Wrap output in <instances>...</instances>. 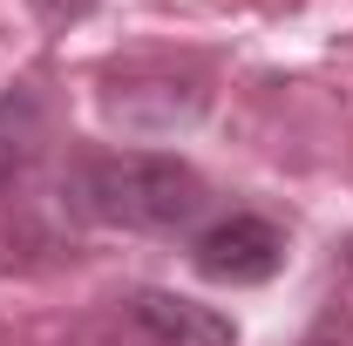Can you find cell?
<instances>
[{
  "instance_id": "52a82bcc",
  "label": "cell",
  "mask_w": 353,
  "mask_h": 346,
  "mask_svg": "<svg viewBox=\"0 0 353 346\" xmlns=\"http://www.w3.org/2000/svg\"><path fill=\"white\" fill-rule=\"evenodd\" d=\"M347 265H353V245H347Z\"/></svg>"
},
{
  "instance_id": "6da1fadb",
  "label": "cell",
  "mask_w": 353,
  "mask_h": 346,
  "mask_svg": "<svg viewBox=\"0 0 353 346\" xmlns=\"http://www.w3.org/2000/svg\"><path fill=\"white\" fill-rule=\"evenodd\" d=\"M68 204L88 224H116V231H143V238H176L190 231L197 211L211 204L204 176L183 156L163 150H102L68 170Z\"/></svg>"
},
{
  "instance_id": "5b68a950",
  "label": "cell",
  "mask_w": 353,
  "mask_h": 346,
  "mask_svg": "<svg viewBox=\"0 0 353 346\" xmlns=\"http://www.w3.org/2000/svg\"><path fill=\"white\" fill-rule=\"evenodd\" d=\"M28 7L41 14L48 28H68V21H82V14H88V7H95V0H28Z\"/></svg>"
},
{
  "instance_id": "8992f818",
  "label": "cell",
  "mask_w": 353,
  "mask_h": 346,
  "mask_svg": "<svg viewBox=\"0 0 353 346\" xmlns=\"http://www.w3.org/2000/svg\"><path fill=\"white\" fill-rule=\"evenodd\" d=\"M312 346H340V340H312Z\"/></svg>"
},
{
  "instance_id": "277c9868",
  "label": "cell",
  "mask_w": 353,
  "mask_h": 346,
  "mask_svg": "<svg viewBox=\"0 0 353 346\" xmlns=\"http://www.w3.org/2000/svg\"><path fill=\"white\" fill-rule=\"evenodd\" d=\"M34 136H41V95H34V88H7V95H0V190L21 176Z\"/></svg>"
},
{
  "instance_id": "3957f363",
  "label": "cell",
  "mask_w": 353,
  "mask_h": 346,
  "mask_svg": "<svg viewBox=\"0 0 353 346\" xmlns=\"http://www.w3.org/2000/svg\"><path fill=\"white\" fill-rule=\"evenodd\" d=\"M130 319L150 346H238V326L218 305H197L183 292H163V285L130 292Z\"/></svg>"
},
{
  "instance_id": "7a4b0ae2",
  "label": "cell",
  "mask_w": 353,
  "mask_h": 346,
  "mask_svg": "<svg viewBox=\"0 0 353 346\" xmlns=\"http://www.w3.org/2000/svg\"><path fill=\"white\" fill-rule=\"evenodd\" d=\"M190 265L211 278V285H265L279 265H285V231L259 211H231L211 231H197Z\"/></svg>"
}]
</instances>
